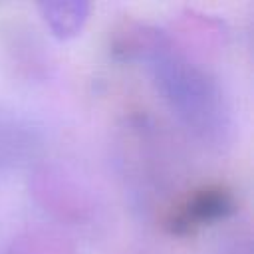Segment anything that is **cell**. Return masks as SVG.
<instances>
[{
    "label": "cell",
    "instance_id": "3",
    "mask_svg": "<svg viewBox=\"0 0 254 254\" xmlns=\"http://www.w3.org/2000/svg\"><path fill=\"white\" fill-rule=\"evenodd\" d=\"M38 12L52 36L69 40L81 34L89 18V4L85 0H46L38 4Z\"/></svg>",
    "mask_w": 254,
    "mask_h": 254
},
{
    "label": "cell",
    "instance_id": "2",
    "mask_svg": "<svg viewBox=\"0 0 254 254\" xmlns=\"http://www.w3.org/2000/svg\"><path fill=\"white\" fill-rule=\"evenodd\" d=\"M42 149V131L30 115L0 107V173L20 169Z\"/></svg>",
    "mask_w": 254,
    "mask_h": 254
},
{
    "label": "cell",
    "instance_id": "1",
    "mask_svg": "<svg viewBox=\"0 0 254 254\" xmlns=\"http://www.w3.org/2000/svg\"><path fill=\"white\" fill-rule=\"evenodd\" d=\"M119 50L141 64L177 121L202 145L222 149L232 137V109L220 81L159 28L137 24Z\"/></svg>",
    "mask_w": 254,
    "mask_h": 254
}]
</instances>
